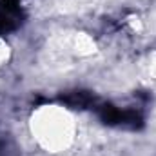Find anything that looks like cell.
I'll return each instance as SVG.
<instances>
[{
    "label": "cell",
    "mask_w": 156,
    "mask_h": 156,
    "mask_svg": "<svg viewBox=\"0 0 156 156\" xmlns=\"http://www.w3.org/2000/svg\"><path fill=\"white\" fill-rule=\"evenodd\" d=\"M31 133L47 153L66 151L76 136V123L73 115L62 105H42L33 113Z\"/></svg>",
    "instance_id": "1"
},
{
    "label": "cell",
    "mask_w": 156,
    "mask_h": 156,
    "mask_svg": "<svg viewBox=\"0 0 156 156\" xmlns=\"http://www.w3.org/2000/svg\"><path fill=\"white\" fill-rule=\"evenodd\" d=\"M7 58H9V45L0 38V66H2V64H5V62H7Z\"/></svg>",
    "instance_id": "2"
}]
</instances>
